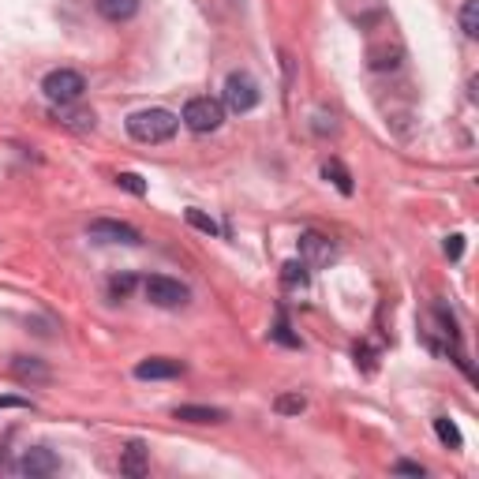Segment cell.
I'll return each mask as SVG.
<instances>
[{
	"label": "cell",
	"mask_w": 479,
	"mask_h": 479,
	"mask_svg": "<svg viewBox=\"0 0 479 479\" xmlns=\"http://www.w3.org/2000/svg\"><path fill=\"white\" fill-rule=\"evenodd\" d=\"M132 285H135V277H113V296H128L132 292Z\"/></svg>",
	"instance_id": "obj_25"
},
{
	"label": "cell",
	"mask_w": 479,
	"mask_h": 479,
	"mask_svg": "<svg viewBox=\"0 0 479 479\" xmlns=\"http://www.w3.org/2000/svg\"><path fill=\"white\" fill-rule=\"evenodd\" d=\"M87 236L97 240V244H128V247H139V244H143V236H139L135 225H128V221H113V217H97V221H90Z\"/></svg>",
	"instance_id": "obj_6"
},
{
	"label": "cell",
	"mask_w": 479,
	"mask_h": 479,
	"mask_svg": "<svg viewBox=\"0 0 479 479\" xmlns=\"http://www.w3.org/2000/svg\"><path fill=\"white\" fill-rule=\"evenodd\" d=\"M446 255H449L453 263H457V259L465 255V236H461V233H453V236H446Z\"/></svg>",
	"instance_id": "obj_23"
},
{
	"label": "cell",
	"mask_w": 479,
	"mask_h": 479,
	"mask_svg": "<svg viewBox=\"0 0 479 479\" xmlns=\"http://www.w3.org/2000/svg\"><path fill=\"white\" fill-rule=\"evenodd\" d=\"M337 255V247L326 240L322 233H304L299 236V263H304L308 270H318V266H330Z\"/></svg>",
	"instance_id": "obj_7"
},
{
	"label": "cell",
	"mask_w": 479,
	"mask_h": 479,
	"mask_svg": "<svg viewBox=\"0 0 479 479\" xmlns=\"http://www.w3.org/2000/svg\"><path fill=\"white\" fill-rule=\"evenodd\" d=\"M322 176H326V180H330L341 195H352V176H348V169H345L341 161H334V158H330V161L322 165Z\"/></svg>",
	"instance_id": "obj_15"
},
{
	"label": "cell",
	"mask_w": 479,
	"mask_h": 479,
	"mask_svg": "<svg viewBox=\"0 0 479 479\" xmlns=\"http://www.w3.org/2000/svg\"><path fill=\"white\" fill-rule=\"evenodd\" d=\"M94 8L109 23H128L139 12V0H94Z\"/></svg>",
	"instance_id": "obj_10"
},
{
	"label": "cell",
	"mask_w": 479,
	"mask_h": 479,
	"mask_svg": "<svg viewBox=\"0 0 479 479\" xmlns=\"http://www.w3.org/2000/svg\"><path fill=\"white\" fill-rule=\"evenodd\" d=\"M41 90H45V97L53 106H79L83 94H87V79L79 71H71V68H57V71L45 75Z\"/></svg>",
	"instance_id": "obj_2"
},
{
	"label": "cell",
	"mask_w": 479,
	"mask_h": 479,
	"mask_svg": "<svg viewBox=\"0 0 479 479\" xmlns=\"http://www.w3.org/2000/svg\"><path fill=\"white\" fill-rule=\"evenodd\" d=\"M19 472H23V475H31V479H41V475H53V472H60V461H57V453H53V449L34 446V449H27V453H23Z\"/></svg>",
	"instance_id": "obj_8"
},
{
	"label": "cell",
	"mask_w": 479,
	"mask_h": 479,
	"mask_svg": "<svg viewBox=\"0 0 479 479\" xmlns=\"http://www.w3.org/2000/svg\"><path fill=\"white\" fill-rule=\"evenodd\" d=\"M172 416L184 419V423H225V419H229L225 409H207V405H180Z\"/></svg>",
	"instance_id": "obj_11"
},
{
	"label": "cell",
	"mask_w": 479,
	"mask_h": 479,
	"mask_svg": "<svg viewBox=\"0 0 479 479\" xmlns=\"http://www.w3.org/2000/svg\"><path fill=\"white\" fill-rule=\"evenodd\" d=\"M184 374V364L180 360H169V356H150L135 367V378L143 382H158V378H180Z\"/></svg>",
	"instance_id": "obj_9"
},
{
	"label": "cell",
	"mask_w": 479,
	"mask_h": 479,
	"mask_svg": "<svg viewBox=\"0 0 479 479\" xmlns=\"http://www.w3.org/2000/svg\"><path fill=\"white\" fill-rule=\"evenodd\" d=\"M188 225H195V229H198V233H207V236L217 233V221L207 217V214H198V210H188Z\"/></svg>",
	"instance_id": "obj_21"
},
{
	"label": "cell",
	"mask_w": 479,
	"mask_h": 479,
	"mask_svg": "<svg viewBox=\"0 0 479 479\" xmlns=\"http://www.w3.org/2000/svg\"><path fill=\"white\" fill-rule=\"evenodd\" d=\"M116 184H120L124 191H132V195H146L143 176H135V172H120V176H116Z\"/></svg>",
	"instance_id": "obj_22"
},
{
	"label": "cell",
	"mask_w": 479,
	"mask_h": 479,
	"mask_svg": "<svg viewBox=\"0 0 479 479\" xmlns=\"http://www.w3.org/2000/svg\"><path fill=\"white\" fill-rule=\"evenodd\" d=\"M393 472H397V475H419V479H423V465H416V461H397Z\"/></svg>",
	"instance_id": "obj_24"
},
{
	"label": "cell",
	"mask_w": 479,
	"mask_h": 479,
	"mask_svg": "<svg viewBox=\"0 0 479 479\" xmlns=\"http://www.w3.org/2000/svg\"><path fill=\"white\" fill-rule=\"evenodd\" d=\"M120 472H124V475H146V446H143V442H132L128 449H124Z\"/></svg>",
	"instance_id": "obj_13"
},
{
	"label": "cell",
	"mask_w": 479,
	"mask_h": 479,
	"mask_svg": "<svg viewBox=\"0 0 479 479\" xmlns=\"http://www.w3.org/2000/svg\"><path fill=\"white\" fill-rule=\"evenodd\" d=\"M57 120L71 132H94V113L90 109H71V106H57Z\"/></svg>",
	"instance_id": "obj_12"
},
{
	"label": "cell",
	"mask_w": 479,
	"mask_h": 479,
	"mask_svg": "<svg viewBox=\"0 0 479 479\" xmlns=\"http://www.w3.org/2000/svg\"><path fill=\"white\" fill-rule=\"evenodd\" d=\"M176 128H180V116L169 113V109H139L128 116V135L135 143H146V146L169 143L176 135Z\"/></svg>",
	"instance_id": "obj_1"
},
{
	"label": "cell",
	"mask_w": 479,
	"mask_h": 479,
	"mask_svg": "<svg viewBox=\"0 0 479 479\" xmlns=\"http://www.w3.org/2000/svg\"><path fill=\"white\" fill-rule=\"evenodd\" d=\"M273 409H277V412H281V416H299V412H304V409H308V401H304V397H299V393H281V397H277V401H273Z\"/></svg>",
	"instance_id": "obj_17"
},
{
	"label": "cell",
	"mask_w": 479,
	"mask_h": 479,
	"mask_svg": "<svg viewBox=\"0 0 479 479\" xmlns=\"http://www.w3.org/2000/svg\"><path fill=\"white\" fill-rule=\"evenodd\" d=\"M435 435H438V442L449 446V449H461V446H465V438H461V431H457V423H453L449 416H438V419H435Z\"/></svg>",
	"instance_id": "obj_16"
},
{
	"label": "cell",
	"mask_w": 479,
	"mask_h": 479,
	"mask_svg": "<svg viewBox=\"0 0 479 479\" xmlns=\"http://www.w3.org/2000/svg\"><path fill=\"white\" fill-rule=\"evenodd\" d=\"M285 285H292V289H304L308 285V266L304 263H285Z\"/></svg>",
	"instance_id": "obj_20"
},
{
	"label": "cell",
	"mask_w": 479,
	"mask_h": 479,
	"mask_svg": "<svg viewBox=\"0 0 479 479\" xmlns=\"http://www.w3.org/2000/svg\"><path fill=\"white\" fill-rule=\"evenodd\" d=\"M270 337L277 341V345H285V348H299V337L289 330V322H285V315L281 318H277V326H273V330H270Z\"/></svg>",
	"instance_id": "obj_19"
},
{
	"label": "cell",
	"mask_w": 479,
	"mask_h": 479,
	"mask_svg": "<svg viewBox=\"0 0 479 479\" xmlns=\"http://www.w3.org/2000/svg\"><path fill=\"white\" fill-rule=\"evenodd\" d=\"M0 409H31V401H23V397H0Z\"/></svg>",
	"instance_id": "obj_26"
},
{
	"label": "cell",
	"mask_w": 479,
	"mask_h": 479,
	"mask_svg": "<svg viewBox=\"0 0 479 479\" xmlns=\"http://www.w3.org/2000/svg\"><path fill=\"white\" fill-rule=\"evenodd\" d=\"M12 371H15V378H23V382H45L49 378V367L41 360H31V356H19L12 364Z\"/></svg>",
	"instance_id": "obj_14"
},
{
	"label": "cell",
	"mask_w": 479,
	"mask_h": 479,
	"mask_svg": "<svg viewBox=\"0 0 479 479\" xmlns=\"http://www.w3.org/2000/svg\"><path fill=\"white\" fill-rule=\"evenodd\" d=\"M143 292H146V299L154 308H184L188 304V285H180V281H172V277H161V273H154V277H146L143 281Z\"/></svg>",
	"instance_id": "obj_5"
},
{
	"label": "cell",
	"mask_w": 479,
	"mask_h": 479,
	"mask_svg": "<svg viewBox=\"0 0 479 479\" xmlns=\"http://www.w3.org/2000/svg\"><path fill=\"white\" fill-rule=\"evenodd\" d=\"M259 83L251 79L247 71H233L229 79H225V94H221V106L233 109V113H251L259 106Z\"/></svg>",
	"instance_id": "obj_4"
},
{
	"label": "cell",
	"mask_w": 479,
	"mask_h": 479,
	"mask_svg": "<svg viewBox=\"0 0 479 479\" xmlns=\"http://www.w3.org/2000/svg\"><path fill=\"white\" fill-rule=\"evenodd\" d=\"M461 27L468 38H479V0H465L461 8Z\"/></svg>",
	"instance_id": "obj_18"
},
{
	"label": "cell",
	"mask_w": 479,
	"mask_h": 479,
	"mask_svg": "<svg viewBox=\"0 0 479 479\" xmlns=\"http://www.w3.org/2000/svg\"><path fill=\"white\" fill-rule=\"evenodd\" d=\"M184 124L195 132V135H210L225 124V106L217 97H191L184 106Z\"/></svg>",
	"instance_id": "obj_3"
}]
</instances>
